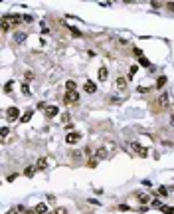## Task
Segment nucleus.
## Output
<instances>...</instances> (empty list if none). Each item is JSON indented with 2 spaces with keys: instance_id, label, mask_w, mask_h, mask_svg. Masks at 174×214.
Returning <instances> with one entry per match:
<instances>
[{
  "instance_id": "obj_29",
  "label": "nucleus",
  "mask_w": 174,
  "mask_h": 214,
  "mask_svg": "<svg viewBox=\"0 0 174 214\" xmlns=\"http://www.w3.org/2000/svg\"><path fill=\"white\" fill-rule=\"evenodd\" d=\"M136 70H139V67H136V66H133L131 70H129V77H133V76H135V73H136Z\"/></svg>"
},
{
  "instance_id": "obj_8",
  "label": "nucleus",
  "mask_w": 174,
  "mask_h": 214,
  "mask_svg": "<svg viewBox=\"0 0 174 214\" xmlns=\"http://www.w3.org/2000/svg\"><path fill=\"white\" fill-rule=\"evenodd\" d=\"M107 77H109V73H107V67H105V66H101V67H99V81H105Z\"/></svg>"
},
{
  "instance_id": "obj_14",
  "label": "nucleus",
  "mask_w": 174,
  "mask_h": 214,
  "mask_svg": "<svg viewBox=\"0 0 174 214\" xmlns=\"http://www.w3.org/2000/svg\"><path fill=\"white\" fill-rule=\"evenodd\" d=\"M160 210H162L164 214H174V206H166V204H162V206H160Z\"/></svg>"
},
{
  "instance_id": "obj_5",
  "label": "nucleus",
  "mask_w": 174,
  "mask_h": 214,
  "mask_svg": "<svg viewBox=\"0 0 174 214\" xmlns=\"http://www.w3.org/2000/svg\"><path fill=\"white\" fill-rule=\"evenodd\" d=\"M57 113H60V109H57L56 105H47L46 107V117H56Z\"/></svg>"
},
{
  "instance_id": "obj_33",
  "label": "nucleus",
  "mask_w": 174,
  "mask_h": 214,
  "mask_svg": "<svg viewBox=\"0 0 174 214\" xmlns=\"http://www.w3.org/2000/svg\"><path fill=\"white\" fill-rule=\"evenodd\" d=\"M166 6H168V8H170V10H172V12H174V2H168V4H166Z\"/></svg>"
},
{
  "instance_id": "obj_25",
  "label": "nucleus",
  "mask_w": 174,
  "mask_h": 214,
  "mask_svg": "<svg viewBox=\"0 0 174 214\" xmlns=\"http://www.w3.org/2000/svg\"><path fill=\"white\" fill-rule=\"evenodd\" d=\"M8 133H10V131H8V127H2V129H0V135H2V139H6V137H8Z\"/></svg>"
},
{
  "instance_id": "obj_32",
  "label": "nucleus",
  "mask_w": 174,
  "mask_h": 214,
  "mask_svg": "<svg viewBox=\"0 0 174 214\" xmlns=\"http://www.w3.org/2000/svg\"><path fill=\"white\" fill-rule=\"evenodd\" d=\"M24 214H36V210H34V208H30V210H26Z\"/></svg>"
},
{
  "instance_id": "obj_15",
  "label": "nucleus",
  "mask_w": 174,
  "mask_h": 214,
  "mask_svg": "<svg viewBox=\"0 0 174 214\" xmlns=\"http://www.w3.org/2000/svg\"><path fill=\"white\" fill-rule=\"evenodd\" d=\"M139 64H141V66H145V67H148V66H151V62H148V60H146L145 56H139Z\"/></svg>"
},
{
  "instance_id": "obj_31",
  "label": "nucleus",
  "mask_w": 174,
  "mask_h": 214,
  "mask_svg": "<svg viewBox=\"0 0 174 214\" xmlns=\"http://www.w3.org/2000/svg\"><path fill=\"white\" fill-rule=\"evenodd\" d=\"M56 214H67L66 208H56Z\"/></svg>"
},
{
  "instance_id": "obj_17",
  "label": "nucleus",
  "mask_w": 174,
  "mask_h": 214,
  "mask_svg": "<svg viewBox=\"0 0 174 214\" xmlns=\"http://www.w3.org/2000/svg\"><path fill=\"white\" fill-rule=\"evenodd\" d=\"M34 172H36V169H34V166H28V169L24 171V175L28 176V178H32V176H34Z\"/></svg>"
},
{
  "instance_id": "obj_2",
  "label": "nucleus",
  "mask_w": 174,
  "mask_h": 214,
  "mask_svg": "<svg viewBox=\"0 0 174 214\" xmlns=\"http://www.w3.org/2000/svg\"><path fill=\"white\" fill-rule=\"evenodd\" d=\"M79 139H81V133H77V131H71V133L66 135V143H67V145H75Z\"/></svg>"
},
{
  "instance_id": "obj_20",
  "label": "nucleus",
  "mask_w": 174,
  "mask_h": 214,
  "mask_svg": "<svg viewBox=\"0 0 174 214\" xmlns=\"http://www.w3.org/2000/svg\"><path fill=\"white\" fill-rule=\"evenodd\" d=\"M12 85H14V81H6V85H4V93H10V91H12Z\"/></svg>"
},
{
  "instance_id": "obj_21",
  "label": "nucleus",
  "mask_w": 174,
  "mask_h": 214,
  "mask_svg": "<svg viewBox=\"0 0 174 214\" xmlns=\"http://www.w3.org/2000/svg\"><path fill=\"white\" fill-rule=\"evenodd\" d=\"M14 38H16V42H18V44H22L24 40H26V34H22V32H20V34H16Z\"/></svg>"
},
{
  "instance_id": "obj_18",
  "label": "nucleus",
  "mask_w": 174,
  "mask_h": 214,
  "mask_svg": "<svg viewBox=\"0 0 174 214\" xmlns=\"http://www.w3.org/2000/svg\"><path fill=\"white\" fill-rule=\"evenodd\" d=\"M66 89H67V91H75V81H71V79H69V81L66 83Z\"/></svg>"
},
{
  "instance_id": "obj_23",
  "label": "nucleus",
  "mask_w": 174,
  "mask_h": 214,
  "mask_svg": "<svg viewBox=\"0 0 174 214\" xmlns=\"http://www.w3.org/2000/svg\"><path fill=\"white\" fill-rule=\"evenodd\" d=\"M158 194H160V196H168V190H166V186H158Z\"/></svg>"
},
{
  "instance_id": "obj_16",
  "label": "nucleus",
  "mask_w": 174,
  "mask_h": 214,
  "mask_svg": "<svg viewBox=\"0 0 174 214\" xmlns=\"http://www.w3.org/2000/svg\"><path fill=\"white\" fill-rule=\"evenodd\" d=\"M164 83H166V76H160L156 79V87H164Z\"/></svg>"
},
{
  "instance_id": "obj_24",
  "label": "nucleus",
  "mask_w": 174,
  "mask_h": 214,
  "mask_svg": "<svg viewBox=\"0 0 174 214\" xmlns=\"http://www.w3.org/2000/svg\"><path fill=\"white\" fill-rule=\"evenodd\" d=\"M117 85H119V87H125V85H127V79H125V77H119V79H117Z\"/></svg>"
},
{
  "instance_id": "obj_11",
  "label": "nucleus",
  "mask_w": 174,
  "mask_h": 214,
  "mask_svg": "<svg viewBox=\"0 0 174 214\" xmlns=\"http://www.w3.org/2000/svg\"><path fill=\"white\" fill-rule=\"evenodd\" d=\"M32 115H34V111H32V109H28L26 113L22 115V119H20V121H22V123H28L30 119H32Z\"/></svg>"
},
{
  "instance_id": "obj_19",
  "label": "nucleus",
  "mask_w": 174,
  "mask_h": 214,
  "mask_svg": "<svg viewBox=\"0 0 174 214\" xmlns=\"http://www.w3.org/2000/svg\"><path fill=\"white\" fill-rule=\"evenodd\" d=\"M136 198L141 200L142 204H146V202H148V200H151V196H148V194H139V196H136Z\"/></svg>"
},
{
  "instance_id": "obj_4",
  "label": "nucleus",
  "mask_w": 174,
  "mask_h": 214,
  "mask_svg": "<svg viewBox=\"0 0 174 214\" xmlns=\"http://www.w3.org/2000/svg\"><path fill=\"white\" fill-rule=\"evenodd\" d=\"M131 149L136 153V155H141V157H146V155H148V153H146V149H142L139 143H131Z\"/></svg>"
},
{
  "instance_id": "obj_1",
  "label": "nucleus",
  "mask_w": 174,
  "mask_h": 214,
  "mask_svg": "<svg viewBox=\"0 0 174 214\" xmlns=\"http://www.w3.org/2000/svg\"><path fill=\"white\" fill-rule=\"evenodd\" d=\"M77 101H79V93H77V89L75 91H66V95H63V103L71 105V103H77Z\"/></svg>"
},
{
  "instance_id": "obj_3",
  "label": "nucleus",
  "mask_w": 174,
  "mask_h": 214,
  "mask_svg": "<svg viewBox=\"0 0 174 214\" xmlns=\"http://www.w3.org/2000/svg\"><path fill=\"white\" fill-rule=\"evenodd\" d=\"M6 115H8V119H10V121L22 119V117H20V109H18V107H8V109H6Z\"/></svg>"
},
{
  "instance_id": "obj_30",
  "label": "nucleus",
  "mask_w": 174,
  "mask_h": 214,
  "mask_svg": "<svg viewBox=\"0 0 174 214\" xmlns=\"http://www.w3.org/2000/svg\"><path fill=\"white\" fill-rule=\"evenodd\" d=\"M152 206H154V208H158V210H160V206H162V202H160V200H152Z\"/></svg>"
},
{
  "instance_id": "obj_12",
  "label": "nucleus",
  "mask_w": 174,
  "mask_h": 214,
  "mask_svg": "<svg viewBox=\"0 0 174 214\" xmlns=\"http://www.w3.org/2000/svg\"><path fill=\"white\" fill-rule=\"evenodd\" d=\"M95 159H107V149H97V155H95Z\"/></svg>"
},
{
  "instance_id": "obj_7",
  "label": "nucleus",
  "mask_w": 174,
  "mask_h": 214,
  "mask_svg": "<svg viewBox=\"0 0 174 214\" xmlns=\"http://www.w3.org/2000/svg\"><path fill=\"white\" fill-rule=\"evenodd\" d=\"M85 91H87V93H95V91H97V85H95L93 81H85Z\"/></svg>"
},
{
  "instance_id": "obj_6",
  "label": "nucleus",
  "mask_w": 174,
  "mask_h": 214,
  "mask_svg": "<svg viewBox=\"0 0 174 214\" xmlns=\"http://www.w3.org/2000/svg\"><path fill=\"white\" fill-rule=\"evenodd\" d=\"M36 214H47V204L46 202H40V204H36Z\"/></svg>"
},
{
  "instance_id": "obj_22",
  "label": "nucleus",
  "mask_w": 174,
  "mask_h": 214,
  "mask_svg": "<svg viewBox=\"0 0 174 214\" xmlns=\"http://www.w3.org/2000/svg\"><path fill=\"white\" fill-rule=\"evenodd\" d=\"M8 28H10V24H8V20H6V16H4V20H2V32H8Z\"/></svg>"
},
{
  "instance_id": "obj_34",
  "label": "nucleus",
  "mask_w": 174,
  "mask_h": 214,
  "mask_svg": "<svg viewBox=\"0 0 174 214\" xmlns=\"http://www.w3.org/2000/svg\"><path fill=\"white\" fill-rule=\"evenodd\" d=\"M8 214H18V212H16V210H14V208H12V210H10V212H8Z\"/></svg>"
},
{
  "instance_id": "obj_10",
  "label": "nucleus",
  "mask_w": 174,
  "mask_h": 214,
  "mask_svg": "<svg viewBox=\"0 0 174 214\" xmlns=\"http://www.w3.org/2000/svg\"><path fill=\"white\" fill-rule=\"evenodd\" d=\"M166 101H168V93H162V95L158 97V109H162V107H164Z\"/></svg>"
},
{
  "instance_id": "obj_35",
  "label": "nucleus",
  "mask_w": 174,
  "mask_h": 214,
  "mask_svg": "<svg viewBox=\"0 0 174 214\" xmlns=\"http://www.w3.org/2000/svg\"><path fill=\"white\" fill-rule=\"evenodd\" d=\"M47 214H50V212H47Z\"/></svg>"
},
{
  "instance_id": "obj_13",
  "label": "nucleus",
  "mask_w": 174,
  "mask_h": 214,
  "mask_svg": "<svg viewBox=\"0 0 174 214\" xmlns=\"http://www.w3.org/2000/svg\"><path fill=\"white\" fill-rule=\"evenodd\" d=\"M36 166H38V169H40V171H42V169H46V166H47V161H46V159H38V163H36Z\"/></svg>"
},
{
  "instance_id": "obj_27",
  "label": "nucleus",
  "mask_w": 174,
  "mask_h": 214,
  "mask_svg": "<svg viewBox=\"0 0 174 214\" xmlns=\"http://www.w3.org/2000/svg\"><path fill=\"white\" fill-rule=\"evenodd\" d=\"M22 93H24V95H30V87H28V83H24V85H22Z\"/></svg>"
},
{
  "instance_id": "obj_9",
  "label": "nucleus",
  "mask_w": 174,
  "mask_h": 214,
  "mask_svg": "<svg viewBox=\"0 0 174 214\" xmlns=\"http://www.w3.org/2000/svg\"><path fill=\"white\" fill-rule=\"evenodd\" d=\"M20 18H22V16H18V14H10V16H6V20H10V24H12V26L20 24Z\"/></svg>"
},
{
  "instance_id": "obj_26",
  "label": "nucleus",
  "mask_w": 174,
  "mask_h": 214,
  "mask_svg": "<svg viewBox=\"0 0 174 214\" xmlns=\"http://www.w3.org/2000/svg\"><path fill=\"white\" fill-rule=\"evenodd\" d=\"M69 30H71V34H73V36H77V38H81V32L77 28H73V26H69Z\"/></svg>"
},
{
  "instance_id": "obj_28",
  "label": "nucleus",
  "mask_w": 174,
  "mask_h": 214,
  "mask_svg": "<svg viewBox=\"0 0 174 214\" xmlns=\"http://www.w3.org/2000/svg\"><path fill=\"white\" fill-rule=\"evenodd\" d=\"M97 161H99V159H91V161L87 163V166H91V169H95V166H97Z\"/></svg>"
}]
</instances>
